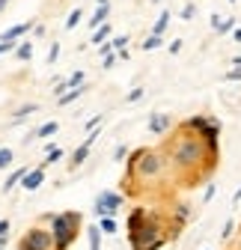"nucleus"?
Instances as JSON below:
<instances>
[{
  "label": "nucleus",
  "mask_w": 241,
  "mask_h": 250,
  "mask_svg": "<svg viewBox=\"0 0 241 250\" xmlns=\"http://www.w3.org/2000/svg\"><path fill=\"white\" fill-rule=\"evenodd\" d=\"M167 158L176 170H200V176H205V170H212L218 161V152H212L205 146V140L200 134H194L191 128H182L170 149H167Z\"/></svg>",
  "instance_id": "obj_1"
},
{
  "label": "nucleus",
  "mask_w": 241,
  "mask_h": 250,
  "mask_svg": "<svg viewBox=\"0 0 241 250\" xmlns=\"http://www.w3.org/2000/svg\"><path fill=\"white\" fill-rule=\"evenodd\" d=\"M128 241H131V250H161L167 244L161 217L149 214L146 208H134L128 214Z\"/></svg>",
  "instance_id": "obj_2"
},
{
  "label": "nucleus",
  "mask_w": 241,
  "mask_h": 250,
  "mask_svg": "<svg viewBox=\"0 0 241 250\" xmlns=\"http://www.w3.org/2000/svg\"><path fill=\"white\" fill-rule=\"evenodd\" d=\"M167 164H170V158L164 152H158V149H137L131 155V161H128V176L137 179V182H155V179L164 176Z\"/></svg>",
  "instance_id": "obj_3"
},
{
  "label": "nucleus",
  "mask_w": 241,
  "mask_h": 250,
  "mask_svg": "<svg viewBox=\"0 0 241 250\" xmlns=\"http://www.w3.org/2000/svg\"><path fill=\"white\" fill-rule=\"evenodd\" d=\"M45 221H51V235H54V250H69L80 232L83 217L80 211H63V214H48Z\"/></svg>",
  "instance_id": "obj_4"
},
{
  "label": "nucleus",
  "mask_w": 241,
  "mask_h": 250,
  "mask_svg": "<svg viewBox=\"0 0 241 250\" xmlns=\"http://www.w3.org/2000/svg\"><path fill=\"white\" fill-rule=\"evenodd\" d=\"M185 128H191L194 134H200L208 149L218 152V134H221V125H218V122H212L208 116H194V119H188Z\"/></svg>",
  "instance_id": "obj_5"
},
{
  "label": "nucleus",
  "mask_w": 241,
  "mask_h": 250,
  "mask_svg": "<svg viewBox=\"0 0 241 250\" xmlns=\"http://www.w3.org/2000/svg\"><path fill=\"white\" fill-rule=\"evenodd\" d=\"M18 250H54V235L33 227V229H27L24 238H21V247Z\"/></svg>",
  "instance_id": "obj_6"
},
{
  "label": "nucleus",
  "mask_w": 241,
  "mask_h": 250,
  "mask_svg": "<svg viewBox=\"0 0 241 250\" xmlns=\"http://www.w3.org/2000/svg\"><path fill=\"white\" fill-rule=\"evenodd\" d=\"M122 194H116V191H101L99 197H96V206H93V211L99 214V217H113L119 208H122Z\"/></svg>",
  "instance_id": "obj_7"
},
{
  "label": "nucleus",
  "mask_w": 241,
  "mask_h": 250,
  "mask_svg": "<svg viewBox=\"0 0 241 250\" xmlns=\"http://www.w3.org/2000/svg\"><path fill=\"white\" fill-rule=\"evenodd\" d=\"M96 140H99V128H96V131H89V134H86V140L72 152V161H69V167H72V170H78V167L86 161V155H89V149H93V143H96Z\"/></svg>",
  "instance_id": "obj_8"
},
{
  "label": "nucleus",
  "mask_w": 241,
  "mask_h": 250,
  "mask_svg": "<svg viewBox=\"0 0 241 250\" xmlns=\"http://www.w3.org/2000/svg\"><path fill=\"white\" fill-rule=\"evenodd\" d=\"M42 182H45V167L39 164L36 170H30V173L24 176V182H21V185L27 188V191H39V188H42Z\"/></svg>",
  "instance_id": "obj_9"
},
{
  "label": "nucleus",
  "mask_w": 241,
  "mask_h": 250,
  "mask_svg": "<svg viewBox=\"0 0 241 250\" xmlns=\"http://www.w3.org/2000/svg\"><path fill=\"white\" fill-rule=\"evenodd\" d=\"M30 27H33V21H21V24H15V27L3 30V36H0V42H12V45H18V36H21V33H27Z\"/></svg>",
  "instance_id": "obj_10"
},
{
  "label": "nucleus",
  "mask_w": 241,
  "mask_h": 250,
  "mask_svg": "<svg viewBox=\"0 0 241 250\" xmlns=\"http://www.w3.org/2000/svg\"><path fill=\"white\" fill-rule=\"evenodd\" d=\"M170 128V116L167 113H152V116H149V131H152V134H164Z\"/></svg>",
  "instance_id": "obj_11"
},
{
  "label": "nucleus",
  "mask_w": 241,
  "mask_h": 250,
  "mask_svg": "<svg viewBox=\"0 0 241 250\" xmlns=\"http://www.w3.org/2000/svg\"><path fill=\"white\" fill-rule=\"evenodd\" d=\"M27 173H30L27 167H15V170H12V173L6 176V182H3V191L9 194V191H12L15 185H21V182H24V176H27Z\"/></svg>",
  "instance_id": "obj_12"
},
{
  "label": "nucleus",
  "mask_w": 241,
  "mask_h": 250,
  "mask_svg": "<svg viewBox=\"0 0 241 250\" xmlns=\"http://www.w3.org/2000/svg\"><path fill=\"white\" fill-rule=\"evenodd\" d=\"M107 15H110V3H104V6H99V9H96V15H93V18H89V27H93V30H99L101 24H107Z\"/></svg>",
  "instance_id": "obj_13"
},
{
  "label": "nucleus",
  "mask_w": 241,
  "mask_h": 250,
  "mask_svg": "<svg viewBox=\"0 0 241 250\" xmlns=\"http://www.w3.org/2000/svg\"><path fill=\"white\" fill-rule=\"evenodd\" d=\"M57 128H60L57 122H45L42 128H36L33 134H30V140H42V137H51V134H57Z\"/></svg>",
  "instance_id": "obj_14"
},
{
  "label": "nucleus",
  "mask_w": 241,
  "mask_h": 250,
  "mask_svg": "<svg viewBox=\"0 0 241 250\" xmlns=\"http://www.w3.org/2000/svg\"><path fill=\"white\" fill-rule=\"evenodd\" d=\"M99 229H101V235H116V217H99Z\"/></svg>",
  "instance_id": "obj_15"
},
{
  "label": "nucleus",
  "mask_w": 241,
  "mask_h": 250,
  "mask_svg": "<svg viewBox=\"0 0 241 250\" xmlns=\"http://www.w3.org/2000/svg\"><path fill=\"white\" fill-rule=\"evenodd\" d=\"M86 235H89V250H101V229H99V224L89 227Z\"/></svg>",
  "instance_id": "obj_16"
},
{
  "label": "nucleus",
  "mask_w": 241,
  "mask_h": 250,
  "mask_svg": "<svg viewBox=\"0 0 241 250\" xmlns=\"http://www.w3.org/2000/svg\"><path fill=\"white\" fill-rule=\"evenodd\" d=\"M167 24H170V12H161V15H158V21L152 24V36H164Z\"/></svg>",
  "instance_id": "obj_17"
},
{
  "label": "nucleus",
  "mask_w": 241,
  "mask_h": 250,
  "mask_svg": "<svg viewBox=\"0 0 241 250\" xmlns=\"http://www.w3.org/2000/svg\"><path fill=\"white\" fill-rule=\"evenodd\" d=\"M107 36H110V24H101L96 33H93V45H104V42H107Z\"/></svg>",
  "instance_id": "obj_18"
},
{
  "label": "nucleus",
  "mask_w": 241,
  "mask_h": 250,
  "mask_svg": "<svg viewBox=\"0 0 241 250\" xmlns=\"http://www.w3.org/2000/svg\"><path fill=\"white\" fill-rule=\"evenodd\" d=\"M15 57H18V60H30V57H33V42H18Z\"/></svg>",
  "instance_id": "obj_19"
},
{
  "label": "nucleus",
  "mask_w": 241,
  "mask_h": 250,
  "mask_svg": "<svg viewBox=\"0 0 241 250\" xmlns=\"http://www.w3.org/2000/svg\"><path fill=\"white\" fill-rule=\"evenodd\" d=\"M36 110H39V104H36V102H33V104H24V107H18V110H15V122H24L30 113H36Z\"/></svg>",
  "instance_id": "obj_20"
},
{
  "label": "nucleus",
  "mask_w": 241,
  "mask_h": 250,
  "mask_svg": "<svg viewBox=\"0 0 241 250\" xmlns=\"http://www.w3.org/2000/svg\"><path fill=\"white\" fill-rule=\"evenodd\" d=\"M83 92H86V86H78V89H69V92H66V96H63V99H57V102H60V104H72L75 99H80V96H83Z\"/></svg>",
  "instance_id": "obj_21"
},
{
  "label": "nucleus",
  "mask_w": 241,
  "mask_h": 250,
  "mask_svg": "<svg viewBox=\"0 0 241 250\" xmlns=\"http://www.w3.org/2000/svg\"><path fill=\"white\" fill-rule=\"evenodd\" d=\"M12 158H15V152L9 146H0V170H6L12 164Z\"/></svg>",
  "instance_id": "obj_22"
},
{
  "label": "nucleus",
  "mask_w": 241,
  "mask_h": 250,
  "mask_svg": "<svg viewBox=\"0 0 241 250\" xmlns=\"http://www.w3.org/2000/svg\"><path fill=\"white\" fill-rule=\"evenodd\" d=\"M60 158H63V149H60V146H57V149H51V152H48V158L42 161V167L48 170V167H51V164H57Z\"/></svg>",
  "instance_id": "obj_23"
},
{
  "label": "nucleus",
  "mask_w": 241,
  "mask_h": 250,
  "mask_svg": "<svg viewBox=\"0 0 241 250\" xmlns=\"http://www.w3.org/2000/svg\"><path fill=\"white\" fill-rule=\"evenodd\" d=\"M164 42H161V36H149L146 42H143V51H155V48H161Z\"/></svg>",
  "instance_id": "obj_24"
},
{
  "label": "nucleus",
  "mask_w": 241,
  "mask_h": 250,
  "mask_svg": "<svg viewBox=\"0 0 241 250\" xmlns=\"http://www.w3.org/2000/svg\"><path fill=\"white\" fill-rule=\"evenodd\" d=\"M80 24V9H72V15H69V21H66V30H75Z\"/></svg>",
  "instance_id": "obj_25"
},
{
  "label": "nucleus",
  "mask_w": 241,
  "mask_h": 250,
  "mask_svg": "<svg viewBox=\"0 0 241 250\" xmlns=\"http://www.w3.org/2000/svg\"><path fill=\"white\" fill-rule=\"evenodd\" d=\"M110 45H113V51H125L128 36H113V39H110Z\"/></svg>",
  "instance_id": "obj_26"
},
{
  "label": "nucleus",
  "mask_w": 241,
  "mask_h": 250,
  "mask_svg": "<svg viewBox=\"0 0 241 250\" xmlns=\"http://www.w3.org/2000/svg\"><path fill=\"white\" fill-rule=\"evenodd\" d=\"M57 57H60V45L54 42V45H51V51H48V66H54V62H57Z\"/></svg>",
  "instance_id": "obj_27"
},
{
  "label": "nucleus",
  "mask_w": 241,
  "mask_h": 250,
  "mask_svg": "<svg viewBox=\"0 0 241 250\" xmlns=\"http://www.w3.org/2000/svg\"><path fill=\"white\" fill-rule=\"evenodd\" d=\"M232 27H235V18H223V24H221V30H218V33H229Z\"/></svg>",
  "instance_id": "obj_28"
},
{
  "label": "nucleus",
  "mask_w": 241,
  "mask_h": 250,
  "mask_svg": "<svg viewBox=\"0 0 241 250\" xmlns=\"http://www.w3.org/2000/svg\"><path fill=\"white\" fill-rule=\"evenodd\" d=\"M232 229H235V221H226V224H223V232H221V238H229V235H232Z\"/></svg>",
  "instance_id": "obj_29"
},
{
  "label": "nucleus",
  "mask_w": 241,
  "mask_h": 250,
  "mask_svg": "<svg viewBox=\"0 0 241 250\" xmlns=\"http://www.w3.org/2000/svg\"><path fill=\"white\" fill-rule=\"evenodd\" d=\"M143 92H146V89H140V86L131 89V92H128V102H140V99H143Z\"/></svg>",
  "instance_id": "obj_30"
},
{
  "label": "nucleus",
  "mask_w": 241,
  "mask_h": 250,
  "mask_svg": "<svg viewBox=\"0 0 241 250\" xmlns=\"http://www.w3.org/2000/svg\"><path fill=\"white\" fill-rule=\"evenodd\" d=\"M194 12H197V9H194V3H188V6L182 9V18H185V21H191V18H194Z\"/></svg>",
  "instance_id": "obj_31"
},
{
  "label": "nucleus",
  "mask_w": 241,
  "mask_h": 250,
  "mask_svg": "<svg viewBox=\"0 0 241 250\" xmlns=\"http://www.w3.org/2000/svg\"><path fill=\"white\" fill-rule=\"evenodd\" d=\"M99 54H101V60H104V57H110V54H113V45H110V42H104V45L99 48Z\"/></svg>",
  "instance_id": "obj_32"
},
{
  "label": "nucleus",
  "mask_w": 241,
  "mask_h": 250,
  "mask_svg": "<svg viewBox=\"0 0 241 250\" xmlns=\"http://www.w3.org/2000/svg\"><path fill=\"white\" fill-rule=\"evenodd\" d=\"M223 78H226V81H241V66H238V69H232V72H226Z\"/></svg>",
  "instance_id": "obj_33"
},
{
  "label": "nucleus",
  "mask_w": 241,
  "mask_h": 250,
  "mask_svg": "<svg viewBox=\"0 0 241 250\" xmlns=\"http://www.w3.org/2000/svg\"><path fill=\"white\" fill-rule=\"evenodd\" d=\"M215 194H218V191H215V185H208V188H205V194H202V200H205V203H208V200H215Z\"/></svg>",
  "instance_id": "obj_34"
},
{
  "label": "nucleus",
  "mask_w": 241,
  "mask_h": 250,
  "mask_svg": "<svg viewBox=\"0 0 241 250\" xmlns=\"http://www.w3.org/2000/svg\"><path fill=\"white\" fill-rule=\"evenodd\" d=\"M182 51V39H176V42H170V54H179Z\"/></svg>",
  "instance_id": "obj_35"
},
{
  "label": "nucleus",
  "mask_w": 241,
  "mask_h": 250,
  "mask_svg": "<svg viewBox=\"0 0 241 250\" xmlns=\"http://www.w3.org/2000/svg\"><path fill=\"white\" fill-rule=\"evenodd\" d=\"M9 232V221H6V217H3V221H0V238H3Z\"/></svg>",
  "instance_id": "obj_36"
},
{
  "label": "nucleus",
  "mask_w": 241,
  "mask_h": 250,
  "mask_svg": "<svg viewBox=\"0 0 241 250\" xmlns=\"http://www.w3.org/2000/svg\"><path fill=\"white\" fill-rule=\"evenodd\" d=\"M113 158H116V161H122V158H125V146H119V149L113 152Z\"/></svg>",
  "instance_id": "obj_37"
},
{
  "label": "nucleus",
  "mask_w": 241,
  "mask_h": 250,
  "mask_svg": "<svg viewBox=\"0 0 241 250\" xmlns=\"http://www.w3.org/2000/svg\"><path fill=\"white\" fill-rule=\"evenodd\" d=\"M116 60H119L116 54H110V57H104V69H110V66H113V62H116Z\"/></svg>",
  "instance_id": "obj_38"
},
{
  "label": "nucleus",
  "mask_w": 241,
  "mask_h": 250,
  "mask_svg": "<svg viewBox=\"0 0 241 250\" xmlns=\"http://www.w3.org/2000/svg\"><path fill=\"white\" fill-rule=\"evenodd\" d=\"M221 24H223V18H221V15H212V27L221 30Z\"/></svg>",
  "instance_id": "obj_39"
},
{
  "label": "nucleus",
  "mask_w": 241,
  "mask_h": 250,
  "mask_svg": "<svg viewBox=\"0 0 241 250\" xmlns=\"http://www.w3.org/2000/svg\"><path fill=\"white\" fill-rule=\"evenodd\" d=\"M12 48H15L12 42H0V54H6V51H12Z\"/></svg>",
  "instance_id": "obj_40"
},
{
  "label": "nucleus",
  "mask_w": 241,
  "mask_h": 250,
  "mask_svg": "<svg viewBox=\"0 0 241 250\" xmlns=\"http://www.w3.org/2000/svg\"><path fill=\"white\" fill-rule=\"evenodd\" d=\"M232 39H235V42H241V27H238V30H235V33H232Z\"/></svg>",
  "instance_id": "obj_41"
},
{
  "label": "nucleus",
  "mask_w": 241,
  "mask_h": 250,
  "mask_svg": "<svg viewBox=\"0 0 241 250\" xmlns=\"http://www.w3.org/2000/svg\"><path fill=\"white\" fill-rule=\"evenodd\" d=\"M6 244H9V238H6V235H3V238H0V250H3V247H6Z\"/></svg>",
  "instance_id": "obj_42"
},
{
  "label": "nucleus",
  "mask_w": 241,
  "mask_h": 250,
  "mask_svg": "<svg viewBox=\"0 0 241 250\" xmlns=\"http://www.w3.org/2000/svg\"><path fill=\"white\" fill-rule=\"evenodd\" d=\"M241 200V188H238V191H235V197H232V203H238Z\"/></svg>",
  "instance_id": "obj_43"
},
{
  "label": "nucleus",
  "mask_w": 241,
  "mask_h": 250,
  "mask_svg": "<svg viewBox=\"0 0 241 250\" xmlns=\"http://www.w3.org/2000/svg\"><path fill=\"white\" fill-rule=\"evenodd\" d=\"M6 3H9V0H0V12H3V6H6Z\"/></svg>",
  "instance_id": "obj_44"
},
{
  "label": "nucleus",
  "mask_w": 241,
  "mask_h": 250,
  "mask_svg": "<svg viewBox=\"0 0 241 250\" xmlns=\"http://www.w3.org/2000/svg\"><path fill=\"white\" fill-rule=\"evenodd\" d=\"M232 62H235V66H241V57H235V60H232Z\"/></svg>",
  "instance_id": "obj_45"
},
{
  "label": "nucleus",
  "mask_w": 241,
  "mask_h": 250,
  "mask_svg": "<svg viewBox=\"0 0 241 250\" xmlns=\"http://www.w3.org/2000/svg\"><path fill=\"white\" fill-rule=\"evenodd\" d=\"M96 3H99V6H104V3H107V0H96Z\"/></svg>",
  "instance_id": "obj_46"
},
{
  "label": "nucleus",
  "mask_w": 241,
  "mask_h": 250,
  "mask_svg": "<svg viewBox=\"0 0 241 250\" xmlns=\"http://www.w3.org/2000/svg\"><path fill=\"white\" fill-rule=\"evenodd\" d=\"M238 250H241V238H238Z\"/></svg>",
  "instance_id": "obj_47"
},
{
  "label": "nucleus",
  "mask_w": 241,
  "mask_h": 250,
  "mask_svg": "<svg viewBox=\"0 0 241 250\" xmlns=\"http://www.w3.org/2000/svg\"><path fill=\"white\" fill-rule=\"evenodd\" d=\"M152 3H161V0H152Z\"/></svg>",
  "instance_id": "obj_48"
}]
</instances>
